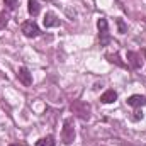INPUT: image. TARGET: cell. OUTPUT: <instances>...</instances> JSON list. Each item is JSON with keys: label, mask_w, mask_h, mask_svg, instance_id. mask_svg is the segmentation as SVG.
Wrapping results in <instances>:
<instances>
[{"label": "cell", "mask_w": 146, "mask_h": 146, "mask_svg": "<svg viewBox=\"0 0 146 146\" xmlns=\"http://www.w3.org/2000/svg\"><path fill=\"white\" fill-rule=\"evenodd\" d=\"M97 27H99V39H100V46H107L110 41L109 36V24L104 17H100L97 21Z\"/></svg>", "instance_id": "3957f363"}, {"label": "cell", "mask_w": 146, "mask_h": 146, "mask_svg": "<svg viewBox=\"0 0 146 146\" xmlns=\"http://www.w3.org/2000/svg\"><path fill=\"white\" fill-rule=\"evenodd\" d=\"M7 24H9V15H7L5 12H0V31L5 29Z\"/></svg>", "instance_id": "7c38bea8"}, {"label": "cell", "mask_w": 146, "mask_h": 146, "mask_svg": "<svg viewBox=\"0 0 146 146\" xmlns=\"http://www.w3.org/2000/svg\"><path fill=\"white\" fill-rule=\"evenodd\" d=\"M115 99H117V92L115 90H106L102 95H100V102L102 104H112V102H115Z\"/></svg>", "instance_id": "9c48e42d"}, {"label": "cell", "mask_w": 146, "mask_h": 146, "mask_svg": "<svg viewBox=\"0 0 146 146\" xmlns=\"http://www.w3.org/2000/svg\"><path fill=\"white\" fill-rule=\"evenodd\" d=\"M127 104L131 107H143V106H146V97L145 95H131L127 99Z\"/></svg>", "instance_id": "ba28073f"}, {"label": "cell", "mask_w": 146, "mask_h": 146, "mask_svg": "<svg viewBox=\"0 0 146 146\" xmlns=\"http://www.w3.org/2000/svg\"><path fill=\"white\" fill-rule=\"evenodd\" d=\"M9 146H26L24 143H10Z\"/></svg>", "instance_id": "2e32d148"}, {"label": "cell", "mask_w": 146, "mask_h": 146, "mask_svg": "<svg viewBox=\"0 0 146 146\" xmlns=\"http://www.w3.org/2000/svg\"><path fill=\"white\" fill-rule=\"evenodd\" d=\"M36 146H56V141L53 136H46V138H41L36 143Z\"/></svg>", "instance_id": "8fae6325"}, {"label": "cell", "mask_w": 146, "mask_h": 146, "mask_svg": "<svg viewBox=\"0 0 146 146\" xmlns=\"http://www.w3.org/2000/svg\"><path fill=\"white\" fill-rule=\"evenodd\" d=\"M127 65H129L131 68L138 70V68H141L143 60H141V56H139L138 53H134V51H127Z\"/></svg>", "instance_id": "8992f818"}, {"label": "cell", "mask_w": 146, "mask_h": 146, "mask_svg": "<svg viewBox=\"0 0 146 146\" xmlns=\"http://www.w3.org/2000/svg\"><path fill=\"white\" fill-rule=\"evenodd\" d=\"M21 31H22V34L26 37H37L39 36V26H37L34 21H26V22H22V26H21Z\"/></svg>", "instance_id": "277c9868"}, {"label": "cell", "mask_w": 146, "mask_h": 146, "mask_svg": "<svg viewBox=\"0 0 146 146\" xmlns=\"http://www.w3.org/2000/svg\"><path fill=\"white\" fill-rule=\"evenodd\" d=\"M17 78H19V82L24 83L26 87H29V85L33 83V75H31V72H29L26 66H22V68L17 70Z\"/></svg>", "instance_id": "5b68a950"}, {"label": "cell", "mask_w": 146, "mask_h": 146, "mask_svg": "<svg viewBox=\"0 0 146 146\" xmlns=\"http://www.w3.org/2000/svg\"><path fill=\"white\" fill-rule=\"evenodd\" d=\"M115 22H117V26H119V33H121V34H124V33L127 31V27H126V24L122 22V19H117Z\"/></svg>", "instance_id": "5bb4252c"}, {"label": "cell", "mask_w": 146, "mask_h": 146, "mask_svg": "<svg viewBox=\"0 0 146 146\" xmlns=\"http://www.w3.org/2000/svg\"><path fill=\"white\" fill-rule=\"evenodd\" d=\"M72 112L76 114L80 119L83 121H88L90 119V106L87 102H82V100H75L72 104Z\"/></svg>", "instance_id": "6da1fadb"}, {"label": "cell", "mask_w": 146, "mask_h": 146, "mask_svg": "<svg viewBox=\"0 0 146 146\" xmlns=\"http://www.w3.org/2000/svg\"><path fill=\"white\" fill-rule=\"evenodd\" d=\"M141 117H143V114H141V112H134V115H133V119H134V121H138V119H141Z\"/></svg>", "instance_id": "9a60e30c"}, {"label": "cell", "mask_w": 146, "mask_h": 146, "mask_svg": "<svg viewBox=\"0 0 146 146\" xmlns=\"http://www.w3.org/2000/svg\"><path fill=\"white\" fill-rule=\"evenodd\" d=\"M42 22H44V27H56V26H60V19L53 12H48L44 15V19H42Z\"/></svg>", "instance_id": "52a82bcc"}, {"label": "cell", "mask_w": 146, "mask_h": 146, "mask_svg": "<svg viewBox=\"0 0 146 146\" xmlns=\"http://www.w3.org/2000/svg\"><path fill=\"white\" fill-rule=\"evenodd\" d=\"M3 3L7 5V9L14 10V9H17V5H19V0H3Z\"/></svg>", "instance_id": "4fadbf2b"}, {"label": "cell", "mask_w": 146, "mask_h": 146, "mask_svg": "<svg viewBox=\"0 0 146 146\" xmlns=\"http://www.w3.org/2000/svg\"><path fill=\"white\" fill-rule=\"evenodd\" d=\"M27 10H29V14H31L33 17H36L37 14L41 12L39 2H37V0H29V2H27Z\"/></svg>", "instance_id": "30bf717a"}, {"label": "cell", "mask_w": 146, "mask_h": 146, "mask_svg": "<svg viewBox=\"0 0 146 146\" xmlns=\"http://www.w3.org/2000/svg\"><path fill=\"white\" fill-rule=\"evenodd\" d=\"M61 138H63V143L65 145H72L73 139H75V126H73V119L68 117L63 124V133H61Z\"/></svg>", "instance_id": "7a4b0ae2"}]
</instances>
